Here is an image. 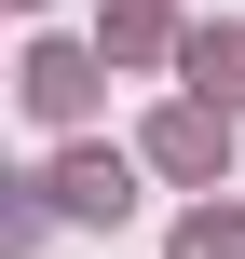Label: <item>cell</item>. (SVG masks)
I'll use <instances>...</instances> for the list:
<instances>
[{"label": "cell", "instance_id": "cell-1", "mask_svg": "<svg viewBox=\"0 0 245 259\" xmlns=\"http://www.w3.org/2000/svg\"><path fill=\"white\" fill-rule=\"evenodd\" d=\"M177 259H245V232H232V219H205V232H191Z\"/></svg>", "mask_w": 245, "mask_h": 259}]
</instances>
